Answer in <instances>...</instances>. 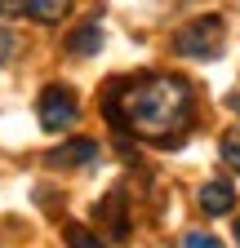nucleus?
Here are the masks:
<instances>
[{"label":"nucleus","instance_id":"nucleus-1","mask_svg":"<svg viewBox=\"0 0 240 248\" xmlns=\"http://www.w3.org/2000/svg\"><path fill=\"white\" fill-rule=\"evenodd\" d=\"M103 111L116 120V129L173 146L191 124V89L173 76H142L129 84H111V93L103 98Z\"/></svg>","mask_w":240,"mask_h":248},{"label":"nucleus","instance_id":"nucleus-2","mask_svg":"<svg viewBox=\"0 0 240 248\" xmlns=\"http://www.w3.org/2000/svg\"><path fill=\"white\" fill-rule=\"evenodd\" d=\"M223 40H227V22L218 14H205V18H191L187 27H178L173 49L183 58H218Z\"/></svg>","mask_w":240,"mask_h":248},{"label":"nucleus","instance_id":"nucleus-3","mask_svg":"<svg viewBox=\"0 0 240 248\" xmlns=\"http://www.w3.org/2000/svg\"><path fill=\"white\" fill-rule=\"evenodd\" d=\"M76 115H80V102H76V93L67 84H49L40 93V124L49 133H67L76 124Z\"/></svg>","mask_w":240,"mask_h":248},{"label":"nucleus","instance_id":"nucleus-4","mask_svg":"<svg viewBox=\"0 0 240 248\" xmlns=\"http://www.w3.org/2000/svg\"><path fill=\"white\" fill-rule=\"evenodd\" d=\"M94 160H98V142L94 138H76L67 146L49 151V164L53 169H85V164H94Z\"/></svg>","mask_w":240,"mask_h":248},{"label":"nucleus","instance_id":"nucleus-5","mask_svg":"<svg viewBox=\"0 0 240 248\" xmlns=\"http://www.w3.org/2000/svg\"><path fill=\"white\" fill-rule=\"evenodd\" d=\"M200 208L209 217H223L236 208V191H231V182H205L200 186Z\"/></svg>","mask_w":240,"mask_h":248},{"label":"nucleus","instance_id":"nucleus-6","mask_svg":"<svg viewBox=\"0 0 240 248\" xmlns=\"http://www.w3.org/2000/svg\"><path fill=\"white\" fill-rule=\"evenodd\" d=\"M98 222H111V235L116 239H129V217H125V195H120V191H111L98 204Z\"/></svg>","mask_w":240,"mask_h":248},{"label":"nucleus","instance_id":"nucleus-7","mask_svg":"<svg viewBox=\"0 0 240 248\" xmlns=\"http://www.w3.org/2000/svg\"><path fill=\"white\" fill-rule=\"evenodd\" d=\"M98 49H103V27L98 22L76 27L71 36H67V53H76V58H89V53H98Z\"/></svg>","mask_w":240,"mask_h":248},{"label":"nucleus","instance_id":"nucleus-8","mask_svg":"<svg viewBox=\"0 0 240 248\" xmlns=\"http://www.w3.org/2000/svg\"><path fill=\"white\" fill-rule=\"evenodd\" d=\"M67 9H71V0H27V9H22V18H32V22H58V18H67Z\"/></svg>","mask_w":240,"mask_h":248},{"label":"nucleus","instance_id":"nucleus-9","mask_svg":"<svg viewBox=\"0 0 240 248\" xmlns=\"http://www.w3.org/2000/svg\"><path fill=\"white\" fill-rule=\"evenodd\" d=\"M218 151H223V160L240 173V129H231V133H223V142H218Z\"/></svg>","mask_w":240,"mask_h":248},{"label":"nucleus","instance_id":"nucleus-10","mask_svg":"<svg viewBox=\"0 0 240 248\" xmlns=\"http://www.w3.org/2000/svg\"><path fill=\"white\" fill-rule=\"evenodd\" d=\"M67 248H107L94 231H85V226H71L67 231Z\"/></svg>","mask_w":240,"mask_h":248},{"label":"nucleus","instance_id":"nucleus-11","mask_svg":"<svg viewBox=\"0 0 240 248\" xmlns=\"http://www.w3.org/2000/svg\"><path fill=\"white\" fill-rule=\"evenodd\" d=\"M14 49H18V36H14V31H5V27H0V67H5V62L14 58Z\"/></svg>","mask_w":240,"mask_h":248},{"label":"nucleus","instance_id":"nucleus-12","mask_svg":"<svg viewBox=\"0 0 240 248\" xmlns=\"http://www.w3.org/2000/svg\"><path fill=\"white\" fill-rule=\"evenodd\" d=\"M183 244H187V248H223V244H218L214 235H205V231H191V235H187Z\"/></svg>","mask_w":240,"mask_h":248},{"label":"nucleus","instance_id":"nucleus-13","mask_svg":"<svg viewBox=\"0 0 240 248\" xmlns=\"http://www.w3.org/2000/svg\"><path fill=\"white\" fill-rule=\"evenodd\" d=\"M27 0H0V18H22Z\"/></svg>","mask_w":240,"mask_h":248},{"label":"nucleus","instance_id":"nucleus-14","mask_svg":"<svg viewBox=\"0 0 240 248\" xmlns=\"http://www.w3.org/2000/svg\"><path fill=\"white\" fill-rule=\"evenodd\" d=\"M236 244H240V217H236Z\"/></svg>","mask_w":240,"mask_h":248},{"label":"nucleus","instance_id":"nucleus-15","mask_svg":"<svg viewBox=\"0 0 240 248\" xmlns=\"http://www.w3.org/2000/svg\"><path fill=\"white\" fill-rule=\"evenodd\" d=\"M231 107H236V111H240V93H236V98H231Z\"/></svg>","mask_w":240,"mask_h":248}]
</instances>
